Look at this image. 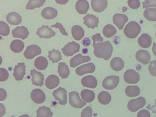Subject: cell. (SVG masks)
Wrapping results in <instances>:
<instances>
[{
    "instance_id": "8992f818",
    "label": "cell",
    "mask_w": 156,
    "mask_h": 117,
    "mask_svg": "<svg viewBox=\"0 0 156 117\" xmlns=\"http://www.w3.org/2000/svg\"><path fill=\"white\" fill-rule=\"evenodd\" d=\"M80 48V45L73 41L65 45L61 50L63 54L66 56H72L79 51Z\"/></svg>"
},
{
    "instance_id": "11a10c76",
    "label": "cell",
    "mask_w": 156,
    "mask_h": 117,
    "mask_svg": "<svg viewBox=\"0 0 156 117\" xmlns=\"http://www.w3.org/2000/svg\"><path fill=\"white\" fill-rule=\"evenodd\" d=\"M88 51V50L86 48H83L82 50V52L84 54H86L87 53Z\"/></svg>"
},
{
    "instance_id": "74e56055",
    "label": "cell",
    "mask_w": 156,
    "mask_h": 117,
    "mask_svg": "<svg viewBox=\"0 0 156 117\" xmlns=\"http://www.w3.org/2000/svg\"><path fill=\"white\" fill-rule=\"evenodd\" d=\"M144 17L147 20L156 21V9L149 8L145 9L143 13Z\"/></svg>"
},
{
    "instance_id": "d6986e66",
    "label": "cell",
    "mask_w": 156,
    "mask_h": 117,
    "mask_svg": "<svg viewBox=\"0 0 156 117\" xmlns=\"http://www.w3.org/2000/svg\"><path fill=\"white\" fill-rule=\"evenodd\" d=\"M98 19V17L92 14H88L83 18L84 20L83 23L88 28H90L93 29L94 28L98 27V23L99 22Z\"/></svg>"
},
{
    "instance_id": "ac0fdd59",
    "label": "cell",
    "mask_w": 156,
    "mask_h": 117,
    "mask_svg": "<svg viewBox=\"0 0 156 117\" xmlns=\"http://www.w3.org/2000/svg\"><path fill=\"white\" fill-rule=\"evenodd\" d=\"M29 34L27 28L24 26H17L12 30V34L14 37L19 38L24 40Z\"/></svg>"
},
{
    "instance_id": "db71d44e",
    "label": "cell",
    "mask_w": 156,
    "mask_h": 117,
    "mask_svg": "<svg viewBox=\"0 0 156 117\" xmlns=\"http://www.w3.org/2000/svg\"><path fill=\"white\" fill-rule=\"evenodd\" d=\"M55 1L58 4H63L66 3L68 0H55Z\"/></svg>"
},
{
    "instance_id": "d6a6232c",
    "label": "cell",
    "mask_w": 156,
    "mask_h": 117,
    "mask_svg": "<svg viewBox=\"0 0 156 117\" xmlns=\"http://www.w3.org/2000/svg\"><path fill=\"white\" fill-rule=\"evenodd\" d=\"M126 95L129 97H134L138 96L140 94V90L136 86H129L125 89Z\"/></svg>"
},
{
    "instance_id": "603a6c76",
    "label": "cell",
    "mask_w": 156,
    "mask_h": 117,
    "mask_svg": "<svg viewBox=\"0 0 156 117\" xmlns=\"http://www.w3.org/2000/svg\"><path fill=\"white\" fill-rule=\"evenodd\" d=\"M59 83V78L55 75H51L46 78L45 85L47 88L49 89H53L57 87Z\"/></svg>"
},
{
    "instance_id": "c3c4849f",
    "label": "cell",
    "mask_w": 156,
    "mask_h": 117,
    "mask_svg": "<svg viewBox=\"0 0 156 117\" xmlns=\"http://www.w3.org/2000/svg\"><path fill=\"white\" fill-rule=\"evenodd\" d=\"M149 112L146 109H142L139 111L137 114V117H150Z\"/></svg>"
},
{
    "instance_id": "6da1fadb",
    "label": "cell",
    "mask_w": 156,
    "mask_h": 117,
    "mask_svg": "<svg viewBox=\"0 0 156 117\" xmlns=\"http://www.w3.org/2000/svg\"><path fill=\"white\" fill-rule=\"evenodd\" d=\"M94 48V55L99 58H102L105 60H108L111 57L113 48L108 41L97 43L93 44Z\"/></svg>"
},
{
    "instance_id": "f5cc1de1",
    "label": "cell",
    "mask_w": 156,
    "mask_h": 117,
    "mask_svg": "<svg viewBox=\"0 0 156 117\" xmlns=\"http://www.w3.org/2000/svg\"><path fill=\"white\" fill-rule=\"evenodd\" d=\"M152 51L156 57V43L154 42L153 43Z\"/></svg>"
},
{
    "instance_id": "ee69618b",
    "label": "cell",
    "mask_w": 156,
    "mask_h": 117,
    "mask_svg": "<svg viewBox=\"0 0 156 117\" xmlns=\"http://www.w3.org/2000/svg\"><path fill=\"white\" fill-rule=\"evenodd\" d=\"M127 3L128 6L132 9H137L140 6V2L138 0H128Z\"/></svg>"
},
{
    "instance_id": "f1b7e54d",
    "label": "cell",
    "mask_w": 156,
    "mask_h": 117,
    "mask_svg": "<svg viewBox=\"0 0 156 117\" xmlns=\"http://www.w3.org/2000/svg\"><path fill=\"white\" fill-rule=\"evenodd\" d=\"M71 33L73 37L77 41L80 40L84 35L83 29L79 25L73 26L71 29Z\"/></svg>"
},
{
    "instance_id": "f6af8a7d",
    "label": "cell",
    "mask_w": 156,
    "mask_h": 117,
    "mask_svg": "<svg viewBox=\"0 0 156 117\" xmlns=\"http://www.w3.org/2000/svg\"><path fill=\"white\" fill-rule=\"evenodd\" d=\"M143 8H147L150 7H156V0H145L142 2Z\"/></svg>"
},
{
    "instance_id": "e0dca14e",
    "label": "cell",
    "mask_w": 156,
    "mask_h": 117,
    "mask_svg": "<svg viewBox=\"0 0 156 117\" xmlns=\"http://www.w3.org/2000/svg\"><path fill=\"white\" fill-rule=\"evenodd\" d=\"M114 23L120 30L122 29L124 25L128 21L127 16L125 14L116 13L113 16Z\"/></svg>"
},
{
    "instance_id": "7dc6e473",
    "label": "cell",
    "mask_w": 156,
    "mask_h": 117,
    "mask_svg": "<svg viewBox=\"0 0 156 117\" xmlns=\"http://www.w3.org/2000/svg\"><path fill=\"white\" fill-rule=\"evenodd\" d=\"M93 41V44H94L95 43L99 42H103V38L101 36L100 34H96L91 37Z\"/></svg>"
},
{
    "instance_id": "ba28073f",
    "label": "cell",
    "mask_w": 156,
    "mask_h": 117,
    "mask_svg": "<svg viewBox=\"0 0 156 117\" xmlns=\"http://www.w3.org/2000/svg\"><path fill=\"white\" fill-rule=\"evenodd\" d=\"M40 48L35 44L28 46L23 53L24 57L27 59H31L35 56L39 55L41 53Z\"/></svg>"
},
{
    "instance_id": "ffe728a7",
    "label": "cell",
    "mask_w": 156,
    "mask_h": 117,
    "mask_svg": "<svg viewBox=\"0 0 156 117\" xmlns=\"http://www.w3.org/2000/svg\"><path fill=\"white\" fill-rule=\"evenodd\" d=\"M81 83L84 87L94 89L97 87L98 83L95 77L92 75H88L82 78Z\"/></svg>"
},
{
    "instance_id": "e575fe53",
    "label": "cell",
    "mask_w": 156,
    "mask_h": 117,
    "mask_svg": "<svg viewBox=\"0 0 156 117\" xmlns=\"http://www.w3.org/2000/svg\"><path fill=\"white\" fill-rule=\"evenodd\" d=\"M48 54V57L53 63L58 62L62 59L61 52L58 50H56L55 49H53L51 51H49Z\"/></svg>"
},
{
    "instance_id": "836d02e7",
    "label": "cell",
    "mask_w": 156,
    "mask_h": 117,
    "mask_svg": "<svg viewBox=\"0 0 156 117\" xmlns=\"http://www.w3.org/2000/svg\"><path fill=\"white\" fill-rule=\"evenodd\" d=\"M98 99L101 104L103 105H106L110 102L111 97L110 94L108 92L102 91L99 94Z\"/></svg>"
},
{
    "instance_id": "f546056e",
    "label": "cell",
    "mask_w": 156,
    "mask_h": 117,
    "mask_svg": "<svg viewBox=\"0 0 156 117\" xmlns=\"http://www.w3.org/2000/svg\"><path fill=\"white\" fill-rule=\"evenodd\" d=\"M24 44L22 41L16 39L13 40L10 44L11 51L15 53H19L22 51L24 48Z\"/></svg>"
},
{
    "instance_id": "f35d334b",
    "label": "cell",
    "mask_w": 156,
    "mask_h": 117,
    "mask_svg": "<svg viewBox=\"0 0 156 117\" xmlns=\"http://www.w3.org/2000/svg\"><path fill=\"white\" fill-rule=\"evenodd\" d=\"M45 0H29L27 4L26 9L33 10L35 8H39L42 6Z\"/></svg>"
},
{
    "instance_id": "d590c367",
    "label": "cell",
    "mask_w": 156,
    "mask_h": 117,
    "mask_svg": "<svg viewBox=\"0 0 156 117\" xmlns=\"http://www.w3.org/2000/svg\"><path fill=\"white\" fill-rule=\"evenodd\" d=\"M37 113V117H52L53 114L50 108L45 106L40 107Z\"/></svg>"
},
{
    "instance_id": "cb8c5ba5",
    "label": "cell",
    "mask_w": 156,
    "mask_h": 117,
    "mask_svg": "<svg viewBox=\"0 0 156 117\" xmlns=\"http://www.w3.org/2000/svg\"><path fill=\"white\" fill-rule=\"evenodd\" d=\"M138 43L141 47L144 48H148L151 44V37L147 34H143L139 38Z\"/></svg>"
},
{
    "instance_id": "681fc988",
    "label": "cell",
    "mask_w": 156,
    "mask_h": 117,
    "mask_svg": "<svg viewBox=\"0 0 156 117\" xmlns=\"http://www.w3.org/2000/svg\"><path fill=\"white\" fill-rule=\"evenodd\" d=\"M0 101L4 100L6 98L7 93L5 90L3 89L0 88Z\"/></svg>"
},
{
    "instance_id": "f907efd6",
    "label": "cell",
    "mask_w": 156,
    "mask_h": 117,
    "mask_svg": "<svg viewBox=\"0 0 156 117\" xmlns=\"http://www.w3.org/2000/svg\"><path fill=\"white\" fill-rule=\"evenodd\" d=\"M90 42L91 40L89 38L86 37L83 39L82 41V43L83 46L87 47L90 44Z\"/></svg>"
},
{
    "instance_id": "83f0119b",
    "label": "cell",
    "mask_w": 156,
    "mask_h": 117,
    "mask_svg": "<svg viewBox=\"0 0 156 117\" xmlns=\"http://www.w3.org/2000/svg\"><path fill=\"white\" fill-rule=\"evenodd\" d=\"M48 65V62L46 58L43 56H39L35 59L34 65L38 70H42L45 69Z\"/></svg>"
},
{
    "instance_id": "7a4b0ae2",
    "label": "cell",
    "mask_w": 156,
    "mask_h": 117,
    "mask_svg": "<svg viewBox=\"0 0 156 117\" xmlns=\"http://www.w3.org/2000/svg\"><path fill=\"white\" fill-rule=\"evenodd\" d=\"M141 27L136 22L132 21L128 23L124 30V33L127 37L133 39L140 33Z\"/></svg>"
},
{
    "instance_id": "6f0895ef",
    "label": "cell",
    "mask_w": 156,
    "mask_h": 117,
    "mask_svg": "<svg viewBox=\"0 0 156 117\" xmlns=\"http://www.w3.org/2000/svg\"><path fill=\"white\" fill-rule=\"evenodd\" d=\"M155 36H156V32L155 33Z\"/></svg>"
},
{
    "instance_id": "484cf974",
    "label": "cell",
    "mask_w": 156,
    "mask_h": 117,
    "mask_svg": "<svg viewBox=\"0 0 156 117\" xmlns=\"http://www.w3.org/2000/svg\"><path fill=\"white\" fill-rule=\"evenodd\" d=\"M57 11L55 9L51 7H46L41 12V15L44 18L51 20L55 18L57 15Z\"/></svg>"
},
{
    "instance_id": "60d3db41",
    "label": "cell",
    "mask_w": 156,
    "mask_h": 117,
    "mask_svg": "<svg viewBox=\"0 0 156 117\" xmlns=\"http://www.w3.org/2000/svg\"><path fill=\"white\" fill-rule=\"evenodd\" d=\"M148 69L150 74L154 76H156V60L150 62Z\"/></svg>"
},
{
    "instance_id": "7c38bea8",
    "label": "cell",
    "mask_w": 156,
    "mask_h": 117,
    "mask_svg": "<svg viewBox=\"0 0 156 117\" xmlns=\"http://www.w3.org/2000/svg\"><path fill=\"white\" fill-rule=\"evenodd\" d=\"M32 100L37 104H41L45 100V95L41 89H35L32 90L30 94Z\"/></svg>"
},
{
    "instance_id": "d4e9b609",
    "label": "cell",
    "mask_w": 156,
    "mask_h": 117,
    "mask_svg": "<svg viewBox=\"0 0 156 117\" xmlns=\"http://www.w3.org/2000/svg\"><path fill=\"white\" fill-rule=\"evenodd\" d=\"M75 8L77 12L79 14H85L89 8L88 2L85 0H78L76 3Z\"/></svg>"
},
{
    "instance_id": "4316f807",
    "label": "cell",
    "mask_w": 156,
    "mask_h": 117,
    "mask_svg": "<svg viewBox=\"0 0 156 117\" xmlns=\"http://www.w3.org/2000/svg\"><path fill=\"white\" fill-rule=\"evenodd\" d=\"M110 65L112 69L115 71L121 70L124 66V62L120 58L116 57L111 60Z\"/></svg>"
},
{
    "instance_id": "8fae6325",
    "label": "cell",
    "mask_w": 156,
    "mask_h": 117,
    "mask_svg": "<svg viewBox=\"0 0 156 117\" xmlns=\"http://www.w3.org/2000/svg\"><path fill=\"white\" fill-rule=\"evenodd\" d=\"M95 69L94 65L93 63L90 62L77 67L75 70V72L77 75L82 76L86 73H93Z\"/></svg>"
},
{
    "instance_id": "3957f363",
    "label": "cell",
    "mask_w": 156,
    "mask_h": 117,
    "mask_svg": "<svg viewBox=\"0 0 156 117\" xmlns=\"http://www.w3.org/2000/svg\"><path fill=\"white\" fill-rule=\"evenodd\" d=\"M145 99L142 97L131 100L128 102L127 106L130 111L136 112L142 108L146 104Z\"/></svg>"
},
{
    "instance_id": "30bf717a",
    "label": "cell",
    "mask_w": 156,
    "mask_h": 117,
    "mask_svg": "<svg viewBox=\"0 0 156 117\" xmlns=\"http://www.w3.org/2000/svg\"><path fill=\"white\" fill-rule=\"evenodd\" d=\"M36 34L40 38H50L55 36V32L48 25H42L41 27L37 29Z\"/></svg>"
},
{
    "instance_id": "9c48e42d",
    "label": "cell",
    "mask_w": 156,
    "mask_h": 117,
    "mask_svg": "<svg viewBox=\"0 0 156 117\" xmlns=\"http://www.w3.org/2000/svg\"><path fill=\"white\" fill-rule=\"evenodd\" d=\"M67 92L64 88L59 87L53 91L52 94L55 99L59 101V104L64 105L67 103Z\"/></svg>"
},
{
    "instance_id": "4dcf8cb0",
    "label": "cell",
    "mask_w": 156,
    "mask_h": 117,
    "mask_svg": "<svg viewBox=\"0 0 156 117\" xmlns=\"http://www.w3.org/2000/svg\"><path fill=\"white\" fill-rule=\"evenodd\" d=\"M80 95L82 100L87 103L92 102L95 98V94L94 92L88 89L83 90L81 92Z\"/></svg>"
},
{
    "instance_id": "1f68e13d",
    "label": "cell",
    "mask_w": 156,
    "mask_h": 117,
    "mask_svg": "<svg viewBox=\"0 0 156 117\" xmlns=\"http://www.w3.org/2000/svg\"><path fill=\"white\" fill-rule=\"evenodd\" d=\"M58 65V72L59 76L63 79L67 78L70 73L68 66L63 62H60Z\"/></svg>"
},
{
    "instance_id": "5b68a950",
    "label": "cell",
    "mask_w": 156,
    "mask_h": 117,
    "mask_svg": "<svg viewBox=\"0 0 156 117\" xmlns=\"http://www.w3.org/2000/svg\"><path fill=\"white\" fill-rule=\"evenodd\" d=\"M119 81V77L112 75L106 77L103 81V87L108 90H112L115 88L118 85Z\"/></svg>"
},
{
    "instance_id": "8d00e7d4",
    "label": "cell",
    "mask_w": 156,
    "mask_h": 117,
    "mask_svg": "<svg viewBox=\"0 0 156 117\" xmlns=\"http://www.w3.org/2000/svg\"><path fill=\"white\" fill-rule=\"evenodd\" d=\"M116 32L117 30L115 27L110 24L105 25L102 30L103 35L107 38L112 37L116 34Z\"/></svg>"
},
{
    "instance_id": "44dd1931",
    "label": "cell",
    "mask_w": 156,
    "mask_h": 117,
    "mask_svg": "<svg viewBox=\"0 0 156 117\" xmlns=\"http://www.w3.org/2000/svg\"><path fill=\"white\" fill-rule=\"evenodd\" d=\"M107 4V1L106 0H92L91 1L92 9L97 12L103 11L106 8Z\"/></svg>"
},
{
    "instance_id": "277c9868",
    "label": "cell",
    "mask_w": 156,
    "mask_h": 117,
    "mask_svg": "<svg viewBox=\"0 0 156 117\" xmlns=\"http://www.w3.org/2000/svg\"><path fill=\"white\" fill-rule=\"evenodd\" d=\"M69 102L73 107L80 108H82L86 105L80 98L79 94L76 91H72L69 93Z\"/></svg>"
},
{
    "instance_id": "5bb4252c",
    "label": "cell",
    "mask_w": 156,
    "mask_h": 117,
    "mask_svg": "<svg viewBox=\"0 0 156 117\" xmlns=\"http://www.w3.org/2000/svg\"><path fill=\"white\" fill-rule=\"evenodd\" d=\"M30 75L32 77V84L36 86H41L44 84V75L41 72L33 69L30 70Z\"/></svg>"
},
{
    "instance_id": "bcb514c9",
    "label": "cell",
    "mask_w": 156,
    "mask_h": 117,
    "mask_svg": "<svg viewBox=\"0 0 156 117\" xmlns=\"http://www.w3.org/2000/svg\"><path fill=\"white\" fill-rule=\"evenodd\" d=\"M55 27L59 29L60 32L63 35L65 36H68V34L65 31V29L60 23L57 22L55 24L53 25L50 27Z\"/></svg>"
},
{
    "instance_id": "816d5d0a",
    "label": "cell",
    "mask_w": 156,
    "mask_h": 117,
    "mask_svg": "<svg viewBox=\"0 0 156 117\" xmlns=\"http://www.w3.org/2000/svg\"><path fill=\"white\" fill-rule=\"evenodd\" d=\"M146 108L149 110H152L153 113H156V99L155 100V104L154 105L151 106L150 104H148Z\"/></svg>"
},
{
    "instance_id": "ab89813d",
    "label": "cell",
    "mask_w": 156,
    "mask_h": 117,
    "mask_svg": "<svg viewBox=\"0 0 156 117\" xmlns=\"http://www.w3.org/2000/svg\"><path fill=\"white\" fill-rule=\"evenodd\" d=\"M10 32V28L8 25L4 21H0V34L3 36H7Z\"/></svg>"
},
{
    "instance_id": "2e32d148",
    "label": "cell",
    "mask_w": 156,
    "mask_h": 117,
    "mask_svg": "<svg viewBox=\"0 0 156 117\" xmlns=\"http://www.w3.org/2000/svg\"><path fill=\"white\" fill-rule=\"evenodd\" d=\"M136 59L144 65L148 64L150 62L151 56L149 52L146 50H140L136 53Z\"/></svg>"
},
{
    "instance_id": "9f6ffc18",
    "label": "cell",
    "mask_w": 156,
    "mask_h": 117,
    "mask_svg": "<svg viewBox=\"0 0 156 117\" xmlns=\"http://www.w3.org/2000/svg\"><path fill=\"white\" fill-rule=\"evenodd\" d=\"M18 117H30V116L27 114H25L23 115L20 116Z\"/></svg>"
},
{
    "instance_id": "7bdbcfd3",
    "label": "cell",
    "mask_w": 156,
    "mask_h": 117,
    "mask_svg": "<svg viewBox=\"0 0 156 117\" xmlns=\"http://www.w3.org/2000/svg\"><path fill=\"white\" fill-rule=\"evenodd\" d=\"M9 74L7 71L4 68H0V81H4L8 78Z\"/></svg>"
},
{
    "instance_id": "7402d4cb",
    "label": "cell",
    "mask_w": 156,
    "mask_h": 117,
    "mask_svg": "<svg viewBox=\"0 0 156 117\" xmlns=\"http://www.w3.org/2000/svg\"><path fill=\"white\" fill-rule=\"evenodd\" d=\"M6 21L12 25H17L21 23L22 20L21 16L15 12L9 13L6 16Z\"/></svg>"
},
{
    "instance_id": "4fadbf2b",
    "label": "cell",
    "mask_w": 156,
    "mask_h": 117,
    "mask_svg": "<svg viewBox=\"0 0 156 117\" xmlns=\"http://www.w3.org/2000/svg\"><path fill=\"white\" fill-rule=\"evenodd\" d=\"M90 58L89 56H83L79 54L73 57L70 60V66L75 68L79 65L89 61Z\"/></svg>"
},
{
    "instance_id": "b9f144b4",
    "label": "cell",
    "mask_w": 156,
    "mask_h": 117,
    "mask_svg": "<svg viewBox=\"0 0 156 117\" xmlns=\"http://www.w3.org/2000/svg\"><path fill=\"white\" fill-rule=\"evenodd\" d=\"M92 109L90 106H87L84 108L82 111L81 117H92Z\"/></svg>"
},
{
    "instance_id": "9a60e30c",
    "label": "cell",
    "mask_w": 156,
    "mask_h": 117,
    "mask_svg": "<svg viewBox=\"0 0 156 117\" xmlns=\"http://www.w3.org/2000/svg\"><path fill=\"white\" fill-rule=\"evenodd\" d=\"M25 67L24 62L18 63L17 65L15 66L13 75L16 80L20 81L23 80L24 75L26 74Z\"/></svg>"
},
{
    "instance_id": "52a82bcc",
    "label": "cell",
    "mask_w": 156,
    "mask_h": 117,
    "mask_svg": "<svg viewBox=\"0 0 156 117\" xmlns=\"http://www.w3.org/2000/svg\"><path fill=\"white\" fill-rule=\"evenodd\" d=\"M123 78L125 81L129 84H135L139 81L140 76L137 72L133 69L127 70L124 73Z\"/></svg>"
}]
</instances>
